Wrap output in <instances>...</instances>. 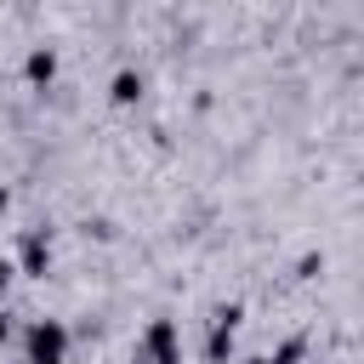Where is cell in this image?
Masks as SVG:
<instances>
[{
    "mask_svg": "<svg viewBox=\"0 0 364 364\" xmlns=\"http://www.w3.org/2000/svg\"><path fill=\"white\" fill-rule=\"evenodd\" d=\"M68 358V330L57 318H34L28 324V364H63Z\"/></svg>",
    "mask_w": 364,
    "mask_h": 364,
    "instance_id": "1",
    "label": "cell"
},
{
    "mask_svg": "<svg viewBox=\"0 0 364 364\" xmlns=\"http://www.w3.org/2000/svg\"><path fill=\"white\" fill-rule=\"evenodd\" d=\"M142 358H148V364H182V336H176L171 318H154V324L142 330Z\"/></svg>",
    "mask_w": 364,
    "mask_h": 364,
    "instance_id": "2",
    "label": "cell"
},
{
    "mask_svg": "<svg viewBox=\"0 0 364 364\" xmlns=\"http://www.w3.org/2000/svg\"><path fill=\"white\" fill-rule=\"evenodd\" d=\"M17 267L23 273H34V279H46V267H51V245H46V233L34 228V233H23V245H17Z\"/></svg>",
    "mask_w": 364,
    "mask_h": 364,
    "instance_id": "3",
    "label": "cell"
},
{
    "mask_svg": "<svg viewBox=\"0 0 364 364\" xmlns=\"http://www.w3.org/2000/svg\"><path fill=\"white\" fill-rule=\"evenodd\" d=\"M23 74H28V85H51V74H57V51H51V46H34V51L23 57Z\"/></svg>",
    "mask_w": 364,
    "mask_h": 364,
    "instance_id": "4",
    "label": "cell"
},
{
    "mask_svg": "<svg viewBox=\"0 0 364 364\" xmlns=\"http://www.w3.org/2000/svg\"><path fill=\"white\" fill-rule=\"evenodd\" d=\"M108 97H114L119 108H131V102L142 97V74H136V68H119V74H114V85H108Z\"/></svg>",
    "mask_w": 364,
    "mask_h": 364,
    "instance_id": "5",
    "label": "cell"
},
{
    "mask_svg": "<svg viewBox=\"0 0 364 364\" xmlns=\"http://www.w3.org/2000/svg\"><path fill=\"white\" fill-rule=\"evenodd\" d=\"M233 358V330L228 324H210V336H205V364H228Z\"/></svg>",
    "mask_w": 364,
    "mask_h": 364,
    "instance_id": "6",
    "label": "cell"
},
{
    "mask_svg": "<svg viewBox=\"0 0 364 364\" xmlns=\"http://www.w3.org/2000/svg\"><path fill=\"white\" fill-rule=\"evenodd\" d=\"M301 358H307V341H301V336H290V341H279V353H273L267 364H301Z\"/></svg>",
    "mask_w": 364,
    "mask_h": 364,
    "instance_id": "7",
    "label": "cell"
},
{
    "mask_svg": "<svg viewBox=\"0 0 364 364\" xmlns=\"http://www.w3.org/2000/svg\"><path fill=\"white\" fill-rule=\"evenodd\" d=\"M11 273H17V267H11V262H0V296H6V284H11Z\"/></svg>",
    "mask_w": 364,
    "mask_h": 364,
    "instance_id": "8",
    "label": "cell"
},
{
    "mask_svg": "<svg viewBox=\"0 0 364 364\" xmlns=\"http://www.w3.org/2000/svg\"><path fill=\"white\" fill-rule=\"evenodd\" d=\"M6 336H11V324H6V318H0V341H6Z\"/></svg>",
    "mask_w": 364,
    "mask_h": 364,
    "instance_id": "9",
    "label": "cell"
},
{
    "mask_svg": "<svg viewBox=\"0 0 364 364\" xmlns=\"http://www.w3.org/2000/svg\"><path fill=\"white\" fill-rule=\"evenodd\" d=\"M6 205H11V193H6V188H0V210H6Z\"/></svg>",
    "mask_w": 364,
    "mask_h": 364,
    "instance_id": "10",
    "label": "cell"
},
{
    "mask_svg": "<svg viewBox=\"0 0 364 364\" xmlns=\"http://www.w3.org/2000/svg\"><path fill=\"white\" fill-rule=\"evenodd\" d=\"M245 364H267V358H245Z\"/></svg>",
    "mask_w": 364,
    "mask_h": 364,
    "instance_id": "11",
    "label": "cell"
}]
</instances>
